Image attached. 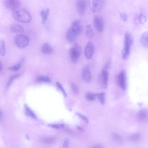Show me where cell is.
Returning a JSON list of instances; mask_svg holds the SVG:
<instances>
[{
	"label": "cell",
	"instance_id": "12",
	"mask_svg": "<svg viewBox=\"0 0 148 148\" xmlns=\"http://www.w3.org/2000/svg\"><path fill=\"white\" fill-rule=\"evenodd\" d=\"M79 35L71 27L68 30L66 35V37L69 41L73 42L77 39Z\"/></svg>",
	"mask_w": 148,
	"mask_h": 148
},
{
	"label": "cell",
	"instance_id": "3",
	"mask_svg": "<svg viewBox=\"0 0 148 148\" xmlns=\"http://www.w3.org/2000/svg\"><path fill=\"white\" fill-rule=\"evenodd\" d=\"M105 3V0H89V5L92 12L96 14L101 12Z\"/></svg>",
	"mask_w": 148,
	"mask_h": 148
},
{
	"label": "cell",
	"instance_id": "37",
	"mask_svg": "<svg viewBox=\"0 0 148 148\" xmlns=\"http://www.w3.org/2000/svg\"><path fill=\"white\" fill-rule=\"evenodd\" d=\"M70 143L69 141L68 138H66L64 142L63 147H68Z\"/></svg>",
	"mask_w": 148,
	"mask_h": 148
},
{
	"label": "cell",
	"instance_id": "32",
	"mask_svg": "<svg viewBox=\"0 0 148 148\" xmlns=\"http://www.w3.org/2000/svg\"><path fill=\"white\" fill-rule=\"evenodd\" d=\"M56 86L62 91L64 96L66 97H67L66 93L62 85L58 82L56 83Z\"/></svg>",
	"mask_w": 148,
	"mask_h": 148
},
{
	"label": "cell",
	"instance_id": "20",
	"mask_svg": "<svg viewBox=\"0 0 148 148\" xmlns=\"http://www.w3.org/2000/svg\"><path fill=\"white\" fill-rule=\"evenodd\" d=\"M85 34L86 36L88 38H92L94 36V33L92 27L90 25H87L85 27Z\"/></svg>",
	"mask_w": 148,
	"mask_h": 148
},
{
	"label": "cell",
	"instance_id": "35",
	"mask_svg": "<svg viewBox=\"0 0 148 148\" xmlns=\"http://www.w3.org/2000/svg\"><path fill=\"white\" fill-rule=\"evenodd\" d=\"M48 126L56 129H59L64 127L65 125L64 124H51L48 125Z\"/></svg>",
	"mask_w": 148,
	"mask_h": 148
},
{
	"label": "cell",
	"instance_id": "29",
	"mask_svg": "<svg viewBox=\"0 0 148 148\" xmlns=\"http://www.w3.org/2000/svg\"><path fill=\"white\" fill-rule=\"evenodd\" d=\"M138 22L140 24H143L146 22L147 18L144 15L141 14L138 16Z\"/></svg>",
	"mask_w": 148,
	"mask_h": 148
},
{
	"label": "cell",
	"instance_id": "5",
	"mask_svg": "<svg viewBox=\"0 0 148 148\" xmlns=\"http://www.w3.org/2000/svg\"><path fill=\"white\" fill-rule=\"evenodd\" d=\"M14 42L16 46L21 49L26 47L29 43V38L23 34H18L15 38Z\"/></svg>",
	"mask_w": 148,
	"mask_h": 148
},
{
	"label": "cell",
	"instance_id": "28",
	"mask_svg": "<svg viewBox=\"0 0 148 148\" xmlns=\"http://www.w3.org/2000/svg\"><path fill=\"white\" fill-rule=\"evenodd\" d=\"M105 95L104 93L101 92L97 94V95L99 98L100 103L102 105H104L105 103Z\"/></svg>",
	"mask_w": 148,
	"mask_h": 148
},
{
	"label": "cell",
	"instance_id": "1",
	"mask_svg": "<svg viewBox=\"0 0 148 148\" xmlns=\"http://www.w3.org/2000/svg\"><path fill=\"white\" fill-rule=\"evenodd\" d=\"M12 15L15 20L21 23H28L32 19L29 13L23 9H18L13 11Z\"/></svg>",
	"mask_w": 148,
	"mask_h": 148
},
{
	"label": "cell",
	"instance_id": "33",
	"mask_svg": "<svg viewBox=\"0 0 148 148\" xmlns=\"http://www.w3.org/2000/svg\"><path fill=\"white\" fill-rule=\"evenodd\" d=\"M86 99L89 101H92L95 99V97L94 95L91 92H88L86 95Z\"/></svg>",
	"mask_w": 148,
	"mask_h": 148
},
{
	"label": "cell",
	"instance_id": "31",
	"mask_svg": "<svg viewBox=\"0 0 148 148\" xmlns=\"http://www.w3.org/2000/svg\"><path fill=\"white\" fill-rule=\"evenodd\" d=\"M21 66L20 64H18L10 67L9 69L11 71H16L19 70L21 67Z\"/></svg>",
	"mask_w": 148,
	"mask_h": 148
},
{
	"label": "cell",
	"instance_id": "19",
	"mask_svg": "<svg viewBox=\"0 0 148 148\" xmlns=\"http://www.w3.org/2000/svg\"><path fill=\"white\" fill-rule=\"evenodd\" d=\"M49 13V10L48 8L45 10H42L40 14L42 18V23L43 24L45 23Z\"/></svg>",
	"mask_w": 148,
	"mask_h": 148
},
{
	"label": "cell",
	"instance_id": "40",
	"mask_svg": "<svg viewBox=\"0 0 148 148\" xmlns=\"http://www.w3.org/2000/svg\"><path fill=\"white\" fill-rule=\"evenodd\" d=\"M94 147L96 148H102L103 147L102 145L101 144H95L94 145Z\"/></svg>",
	"mask_w": 148,
	"mask_h": 148
},
{
	"label": "cell",
	"instance_id": "11",
	"mask_svg": "<svg viewBox=\"0 0 148 148\" xmlns=\"http://www.w3.org/2000/svg\"><path fill=\"white\" fill-rule=\"evenodd\" d=\"M82 78L85 82H90L92 80L91 72L88 65L85 66L83 68L82 73Z\"/></svg>",
	"mask_w": 148,
	"mask_h": 148
},
{
	"label": "cell",
	"instance_id": "21",
	"mask_svg": "<svg viewBox=\"0 0 148 148\" xmlns=\"http://www.w3.org/2000/svg\"><path fill=\"white\" fill-rule=\"evenodd\" d=\"M24 110L25 113L27 115L35 119H37V117L34 113L30 108L26 104H25L24 106Z\"/></svg>",
	"mask_w": 148,
	"mask_h": 148
},
{
	"label": "cell",
	"instance_id": "8",
	"mask_svg": "<svg viewBox=\"0 0 148 148\" xmlns=\"http://www.w3.org/2000/svg\"><path fill=\"white\" fill-rule=\"evenodd\" d=\"M4 4L7 9L13 11L18 9L21 5L18 0H5Z\"/></svg>",
	"mask_w": 148,
	"mask_h": 148
},
{
	"label": "cell",
	"instance_id": "7",
	"mask_svg": "<svg viewBox=\"0 0 148 148\" xmlns=\"http://www.w3.org/2000/svg\"><path fill=\"white\" fill-rule=\"evenodd\" d=\"M94 27L98 32H101L104 27V21L103 18L100 16L95 15L93 18Z\"/></svg>",
	"mask_w": 148,
	"mask_h": 148
},
{
	"label": "cell",
	"instance_id": "15",
	"mask_svg": "<svg viewBox=\"0 0 148 148\" xmlns=\"http://www.w3.org/2000/svg\"><path fill=\"white\" fill-rule=\"evenodd\" d=\"M103 85L104 88H107L108 78V73L107 70L103 69L101 72Z\"/></svg>",
	"mask_w": 148,
	"mask_h": 148
},
{
	"label": "cell",
	"instance_id": "24",
	"mask_svg": "<svg viewBox=\"0 0 148 148\" xmlns=\"http://www.w3.org/2000/svg\"><path fill=\"white\" fill-rule=\"evenodd\" d=\"M36 80L38 82H43L50 83L51 80L50 78L47 76H40L37 77Z\"/></svg>",
	"mask_w": 148,
	"mask_h": 148
},
{
	"label": "cell",
	"instance_id": "14",
	"mask_svg": "<svg viewBox=\"0 0 148 148\" xmlns=\"http://www.w3.org/2000/svg\"><path fill=\"white\" fill-rule=\"evenodd\" d=\"M10 30L14 33H21L24 31L23 27L19 24H14L11 25L10 27Z\"/></svg>",
	"mask_w": 148,
	"mask_h": 148
},
{
	"label": "cell",
	"instance_id": "41",
	"mask_svg": "<svg viewBox=\"0 0 148 148\" xmlns=\"http://www.w3.org/2000/svg\"><path fill=\"white\" fill-rule=\"evenodd\" d=\"M0 120L1 121L2 120H3V114L2 112L1 111H0Z\"/></svg>",
	"mask_w": 148,
	"mask_h": 148
},
{
	"label": "cell",
	"instance_id": "18",
	"mask_svg": "<svg viewBox=\"0 0 148 148\" xmlns=\"http://www.w3.org/2000/svg\"><path fill=\"white\" fill-rule=\"evenodd\" d=\"M137 118L138 119L140 122L146 121L148 119V114L146 111L141 110L138 113Z\"/></svg>",
	"mask_w": 148,
	"mask_h": 148
},
{
	"label": "cell",
	"instance_id": "9",
	"mask_svg": "<svg viewBox=\"0 0 148 148\" xmlns=\"http://www.w3.org/2000/svg\"><path fill=\"white\" fill-rule=\"evenodd\" d=\"M86 0H77L76 2V7L78 14L82 15L85 13L86 9Z\"/></svg>",
	"mask_w": 148,
	"mask_h": 148
},
{
	"label": "cell",
	"instance_id": "2",
	"mask_svg": "<svg viewBox=\"0 0 148 148\" xmlns=\"http://www.w3.org/2000/svg\"><path fill=\"white\" fill-rule=\"evenodd\" d=\"M133 41L132 35L128 33H126L124 36V46L121 52V57L123 59L125 60L129 57Z\"/></svg>",
	"mask_w": 148,
	"mask_h": 148
},
{
	"label": "cell",
	"instance_id": "27",
	"mask_svg": "<svg viewBox=\"0 0 148 148\" xmlns=\"http://www.w3.org/2000/svg\"><path fill=\"white\" fill-rule=\"evenodd\" d=\"M19 74H15L12 76L7 83L6 85V87H8L10 86L14 80L16 78L18 77H19Z\"/></svg>",
	"mask_w": 148,
	"mask_h": 148
},
{
	"label": "cell",
	"instance_id": "17",
	"mask_svg": "<svg viewBox=\"0 0 148 148\" xmlns=\"http://www.w3.org/2000/svg\"><path fill=\"white\" fill-rule=\"evenodd\" d=\"M140 41L142 45L148 49V31L143 33L141 36Z\"/></svg>",
	"mask_w": 148,
	"mask_h": 148
},
{
	"label": "cell",
	"instance_id": "4",
	"mask_svg": "<svg viewBox=\"0 0 148 148\" xmlns=\"http://www.w3.org/2000/svg\"><path fill=\"white\" fill-rule=\"evenodd\" d=\"M81 52L79 45L77 43H75L69 50V54L71 60L73 62H76L79 59Z\"/></svg>",
	"mask_w": 148,
	"mask_h": 148
},
{
	"label": "cell",
	"instance_id": "30",
	"mask_svg": "<svg viewBox=\"0 0 148 148\" xmlns=\"http://www.w3.org/2000/svg\"><path fill=\"white\" fill-rule=\"evenodd\" d=\"M71 87L73 92L75 95H77L79 93V88L74 83H72L71 84Z\"/></svg>",
	"mask_w": 148,
	"mask_h": 148
},
{
	"label": "cell",
	"instance_id": "6",
	"mask_svg": "<svg viewBox=\"0 0 148 148\" xmlns=\"http://www.w3.org/2000/svg\"><path fill=\"white\" fill-rule=\"evenodd\" d=\"M95 47L93 42L89 41L87 42L84 50V54L88 59H91L93 55Z\"/></svg>",
	"mask_w": 148,
	"mask_h": 148
},
{
	"label": "cell",
	"instance_id": "16",
	"mask_svg": "<svg viewBox=\"0 0 148 148\" xmlns=\"http://www.w3.org/2000/svg\"><path fill=\"white\" fill-rule=\"evenodd\" d=\"M41 51L44 54L49 55L52 53L53 49L52 47L49 43H46L42 46Z\"/></svg>",
	"mask_w": 148,
	"mask_h": 148
},
{
	"label": "cell",
	"instance_id": "25",
	"mask_svg": "<svg viewBox=\"0 0 148 148\" xmlns=\"http://www.w3.org/2000/svg\"><path fill=\"white\" fill-rule=\"evenodd\" d=\"M5 53V45L4 40H2L0 43V53L2 56H4Z\"/></svg>",
	"mask_w": 148,
	"mask_h": 148
},
{
	"label": "cell",
	"instance_id": "10",
	"mask_svg": "<svg viewBox=\"0 0 148 148\" xmlns=\"http://www.w3.org/2000/svg\"><path fill=\"white\" fill-rule=\"evenodd\" d=\"M126 75L125 71L123 70L118 74L117 81L120 87L123 90H125L126 88Z\"/></svg>",
	"mask_w": 148,
	"mask_h": 148
},
{
	"label": "cell",
	"instance_id": "26",
	"mask_svg": "<svg viewBox=\"0 0 148 148\" xmlns=\"http://www.w3.org/2000/svg\"><path fill=\"white\" fill-rule=\"evenodd\" d=\"M112 137L114 141L118 143H121L122 141V138L121 136L116 133H113L112 134Z\"/></svg>",
	"mask_w": 148,
	"mask_h": 148
},
{
	"label": "cell",
	"instance_id": "36",
	"mask_svg": "<svg viewBox=\"0 0 148 148\" xmlns=\"http://www.w3.org/2000/svg\"><path fill=\"white\" fill-rule=\"evenodd\" d=\"M111 62V61L110 59L108 60L104 66L103 69L107 70L110 66Z\"/></svg>",
	"mask_w": 148,
	"mask_h": 148
},
{
	"label": "cell",
	"instance_id": "23",
	"mask_svg": "<svg viewBox=\"0 0 148 148\" xmlns=\"http://www.w3.org/2000/svg\"><path fill=\"white\" fill-rule=\"evenodd\" d=\"M129 139L132 142H138L141 139V136L139 133L134 134L130 136Z\"/></svg>",
	"mask_w": 148,
	"mask_h": 148
},
{
	"label": "cell",
	"instance_id": "22",
	"mask_svg": "<svg viewBox=\"0 0 148 148\" xmlns=\"http://www.w3.org/2000/svg\"><path fill=\"white\" fill-rule=\"evenodd\" d=\"M55 137H46L41 138L40 140L42 143L45 144H51L54 143L56 140Z\"/></svg>",
	"mask_w": 148,
	"mask_h": 148
},
{
	"label": "cell",
	"instance_id": "38",
	"mask_svg": "<svg viewBox=\"0 0 148 148\" xmlns=\"http://www.w3.org/2000/svg\"><path fill=\"white\" fill-rule=\"evenodd\" d=\"M120 14L121 18H122L123 21H125L127 20V16L126 14L124 13L122 14L121 12H120Z\"/></svg>",
	"mask_w": 148,
	"mask_h": 148
},
{
	"label": "cell",
	"instance_id": "34",
	"mask_svg": "<svg viewBox=\"0 0 148 148\" xmlns=\"http://www.w3.org/2000/svg\"><path fill=\"white\" fill-rule=\"evenodd\" d=\"M75 114L82 119L86 123H88L89 121L88 119L86 116L79 113L77 112H76Z\"/></svg>",
	"mask_w": 148,
	"mask_h": 148
},
{
	"label": "cell",
	"instance_id": "39",
	"mask_svg": "<svg viewBox=\"0 0 148 148\" xmlns=\"http://www.w3.org/2000/svg\"><path fill=\"white\" fill-rule=\"evenodd\" d=\"M76 126L77 128L79 131L82 132H84V130L82 127L77 125H76Z\"/></svg>",
	"mask_w": 148,
	"mask_h": 148
},
{
	"label": "cell",
	"instance_id": "13",
	"mask_svg": "<svg viewBox=\"0 0 148 148\" xmlns=\"http://www.w3.org/2000/svg\"><path fill=\"white\" fill-rule=\"evenodd\" d=\"M71 27L75 32L79 36L82 33L83 27L81 22L79 20H76L73 22Z\"/></svg>",
	"mask_w": 148,
	"mask_h": 148
}]
</instances>
